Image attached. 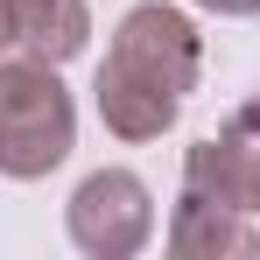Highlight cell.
I'll return each mask as SVG.
<instances>
[{
  "instance_id": "6da1fadb",
  "label": "cell",
  "mask_w": 260,
  "mask_h": 260,
  "mask_svg": "<svg viewBox=\"0 0 260 260\" xmlns=\"http://www.w3.org/2000/svg\"><path fill=\"white\" fill-rule=\"evenodd\" d=\"M197 63H204V43H197V21L183 7H169V0L127 7L113 43H106L99 78H91V106H99L106 134L162 141L197 85Z\"/></svg>"
},
{
  "instance_id": "7a4b0ae2",
  "label": "cell",
  "mask_w": 260,
  "mask_h": 260,
  "mask_svg": "<svg viewBox=\"0 0 260 260\" xmlns=\"http://www.w3.org/2000/svg\"><path fill=\"white\" fill-rule=\"evenodd\" d=\"M78 148V106L43 56H7L0 63V176L36 183Z\"/></svg>"
},
{
  "instance_id": "3957f363",
  "label": "cell",
  "mask_w": 260,
  "mask_h": 260,
  "mask_svg": "<svg viewBox=\"0 0 260 260\" xmlns=\"http://www.w3.org/2000/svg\"><path fill=\"white\" fill-rule=\"evenodd\" d=\"M63 225H71V246L91 260H127L148 246L155 232V197L134 169H91L71 204H63Z\"/></svg>"
},
{
  "instance_id": "277c9868",
  "label": "cell",
  "mask_w": 260,
  "mask_h": 260,
  "mask_svg": "<svg viewBox=\"0 0 260 260\" xmlns=\"http://www.w3.org/2000/svg\"><path fill=\"white\" fill-rule=\"evenodd\" d=\"M183 190L260 218V99L239 106V113L225 120V134L197 141V148L183 155Z\"/></svg>"
},
{
  "instance_id": "5b68a950",
  "label": "cell",
  "mask_w": 260,
  "mask_h": 260,
  "mask_svg": "<svg viewBox=\"0 0 260 260\" xmlns=\"http://www.w3.org/2000/svg\"><path fill=\"white\" fill-rule=\"evenodd\" d=\"M0 21H7V43L21 56H43L56 71L91 43V7L85 0H0Z\"/></svg>"
},
{
  "instance_id": "8992f818",
  "label": "cell",
  "mask_w": 260,
  "mask_h": 260,
  "mask_svg": "<svg viewBox=\"0 0 260 260\" xmlns=\"http://www.w3.org/2000/svg\"><path fill=\"white\" fill-rule=\"evenodd\" d=\"M169 246L183 260H218V253H260V232H253L246 211L183 190V197H176V218H169Z\"/></svg>"
},
{
  "instance_id": "52a82bcc",
  "label": "cell",
  "mask_w": 260,
  "mask_h": 260,
  "mask_svg": "<svg viewBox=\"0 0 260 260\" xmlns=\"http://www.w3.org/2000/svg\"><path fill=\"white\" fill-rule=\"evenodd\" d=\"M190 7H211V14H260V0H190Z\"/></svg>"
},
{
  "instance_id": "ba28073f",
  "label": "cell",
  "mask_w": 260,
  "mask_h": 260,
  "mask_svg": "<svg viewBox=\"0 0 260 260\" xmlns=\"http://www.w3.org/2000/svg\"><path fill=\"white\" fill-rule=\"evenodd\" d=\"M0 43H7V21H0Z\"/></svg>"
}]
</instances>
